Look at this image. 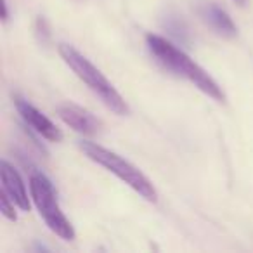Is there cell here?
Listing matches in <instances>:
<instances>
[{"label": "cell", "mask_w": 253, "mask_h": 253, "mask_svg": "<svg viewBox=\"0 0 253 253\" xmlns=\"http://www.w3.org/2000/svg\"><path fill=\"white\" fill-rule=\"evenodd\" d=\"M35 30H37V35H39L40 42H42V43H47V42H49L50 33H49V25H47L45 18H39V19H37Z\"/></svg>", "instance_id": "30bf717a"}, {"label": "cell", "mask_w": 253, "mask_h": 253, "mask_svg": "<svg viewBox=\"0 0 253 253\" xmlns=\"http://www.w3.org/2000/svg\"><path fill=\"white\" fill-rule=\"evenodd\" d=\"M59 56L64 63L70 66V70L101 99V102L118 116H126L130 113V108L123 99V95L115 88V85L102 75L99 68H95L78 49H75L70 43H59L57 47Z\"/></svg>", "instance_id": "7a4b0ae2"}, {"label": "cell", "mask_w": 253, "mask_h": 253, "mask_svg": "<svg viewBox=\"0 0 253 253\" xmlns=\"http://www.w3.org/2000/svg\"><path fill=\"white\" fill-rule=\"evenodd\" d=\"M14 207H16V203L7 196V193H5V191H0V211H2V215H4L5 218H9V220H12V222L18 220Z\"/></svg>", "instance_id": "9c48e42d"}, {"label": "cell", "mask_w": 253, "mask_h": 253, "mask_svg": "<svg viewBox=\"0 0 253 253\" xmlns=\"http://www.w3.org/2000/svg\"><path fill=\"white\" fill-rule=\"evenodd\" d=\"M14 106L18 109L19 116L23 118V122L32 128L33 132L43 137L49 142H61L63 141V132L61 128H57L56 123L50 118H47L40 109H37L33 104H30L26 99L14 95Z\"/></svg>", "instance_id": "5b68a950"}, {"label": "cell", "mask_w": 253, "mask_h": 253, "mask_svg": "<svg viewBox=\"0 0 253 253\" xmlns=\"http://www.w3.org/2000/svg\"><path fill=\"white\" fill-rule=\"evenodd\" d=\"M146 45H148L151 56L162 64L165 70L172 71L173 75L184 78L189 84H193L198 90L207 94L217 102H225V94L222 87L200 66L191 59L182 49L173 45L170 40L163 39L155 33H148L146 35Z\"/></svg>", "instance_id": "6da1fadb"}, {"label": "cell", "mask_w": 253, "mask_h": 253, "mask_svg": "<svg viewBox=\"0 0 253 253\" xmlns=\"http://www.w3.org/2000/svg\"><path fill=\"white\" fill-rule=\"evenodd\" d=\"M246 2H248V0H234V4H238V5H246Z\"/></svg>", "instance_id": "8fae6325"}, {"label": "cell", "mask_w": 253, "mask_h": 253, "mask_svg": "<svg viewBox=\"0 0 253 253\" xmlns=\"http://www.w3.org/2000/svg\"><path fill=\"white\" fill-rule=\"evenodd\" d=\"M57 116L75 132L82 135H88V137L99 134L102 128V122L94 113L75 104V102H63L57 106Z\"/></svg>", "instance_id": "8992f818"}, {"label": "cell", "mask_w": 253, "mask_h": 253, "mask_svg": "<svg viewBox=\"0 0 253 253\" xmlns=\"http://www.w3.org/2000/svg\"><path fill=\"white\" fill-rule=\"evenodd\" d=\"M200 16L217 35L224 37V39H234L238 35V28H236L231 16L217 4H211V2L203 4L200 7Z\"/></svg>", "instance_id": "ba28073f"}, {"label": "cell", "mask_w": 253, "mask_h": 253, "mask_svg": "<svg viewBox=\"0 0 253 253\" xmlns=\"http://www.w3.org/2000/svg\"><path fill=\"white\" fill-rule=\"evenodd\" d=\"M0 179H2V191L7 193V196L16 203V207L23 211H30L32 203H30L28 191L23 182L19 172L7 162L2 160L0 162Z\"/></svg>", "instance_id": "52a82bcc"}, {"label": "cell", "mask_w": 253, "mask_h": 253, "mask_svg": "<svg viewBox=\"0 0 253 253\" xmlns=\"http://www.w3.org/2000/svg\"><path fill=\"white\" fill-rule=\"evenodd\" d=\"M30 194L47 227L64 241H73L77 236L73 224L61 210L52 182L42 172H33L30 175Z\"/></svg>", "instance_id": "277c9868"}, {"label": "cell", "mask_w": 253, "mask_h": 253, "mask_svg": "<svg viewBox=\"0 0 253 253\" xmlns=\"http://www.w3.org/2000/svg\"><path fill=\"white\" fill-rule=\"evenodd\" d=\"M78 148H80V151L88 160H92L94 163L101 165L102 169L111 172L113 175H116L122 182H125L126 186L134 189L146 201H149V203H156L158 201V191L153 186L151 180L137 167L132 165L130 162H126L125 158H122L118 153L111 151V149L92 141H80L78 142Z\"/></svg>", "instance_id": "3957f363"}]
</instances>
